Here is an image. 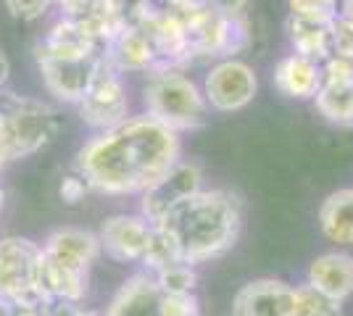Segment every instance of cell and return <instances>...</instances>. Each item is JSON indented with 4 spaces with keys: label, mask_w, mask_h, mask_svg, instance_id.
<instances>
[{
    "label": "cell",
    "mask_w": 353,
    "mask_h": 316,
    "mask_svg": "<svg viewBox=\"0 0 353 316\" xmlns=\"http://www.w3.org/2000/svg\"><path fill=\"white\" fill-rule=\"evenodd\" d=\"M179 135L143 114L90 137L74 169L98 193L132 196L156 187L179 164Z\"/></svg>",
    "instance_id": "6da1fadb"
},
{
    "label": "cell",
    "mask_w": 353,
    "mask_h": 316,
    "mask_svg": "<svg viewBox=\"0 0 353 316\" xmlns=\"http://www.w3.org/2000/svg\"><path fill=\"white\" fill-rule=\"evenodd\" d=\"M240 198L230 190H198L153 222L159 240L176 264H203L232 248L240 232Z\"/></svg>",
    "instance_id": "7a4b0ae2"
},
{
    "label": "cell",
    "mask_w": 353,
    "mask_h": 316,
    "mask_svg": "<svg viewBox=\"0 0 353 316\" xmlns=\"http://www.w3.org/2000/svg\"><path fill=\"white\" fill-rule=\"evenodd\" d=\"M101 253V240L88 229H59L43 245L40 287L48 301L77 303L88 290V271Z\"/></svg>",
    "instance_id": "3957f363"
},
{
    "label": "cell",
    "mask_w": 353,
    "mask_h": 316,
    "mask_svg": "<svg viewBox=\"0 0 353 316\" xmlns=\"http://www.w3.org/2000/svg\"><path fill=\"white\" fill-rule=\"evenodd\" d=\"M56 129V111L48 103L0 92V169L45 148Z\"/></svg>",
    "instance_id": "277c9868"
},
{
    "label": "cell",
    "mask_w": 353,
    "mask_h": 316,
    "mask_svg": "<svg viewBox=\"0 0 353 316\" xmlns=\"http://www.w3.org/2000/svg\"><path fill=\"white\" fill-rule=\"evenodd\" d=\"M143 103L148 116L172 132L201 127L208 114L203 90H198L190 76L179 74L176 69H161L150 74L143 90Z\"/></svg>",
    "instance_id": "5b68a950"
},
{
    "label": "cell",
    "mask_w": 353,
    "mask_h": 316,
    "mask_svg": "<svg viewBox=\"0 0 353 316\" xmlns=\"http://www.w3.org/2000/svg\"><path fill=\"white\" fill-rule=\"evenodd\" d=\"M43 248L27 238L0 240V298L16 306H45L40 287Z\"/></svg>",
    "instance_id": "8992f818"
},
{
    "label": "cell",
    "mask_w": 353,
    "mask_h": 316,
    "mask_svg": "<svg viewBox=\"0 0 353 316\" xmlns=\"http://www.w3.org/2000/svg\"><path fill=\"white\" fill-rule=\"evenodd\" d=\"M77 108H79L82 121L101 129V132L127 119V108H130L127 90L121 85L119 69L105 56H101V61H98L92 82H90L85 98L77 103Z\"/></svg>",
    "instance_id": "52a82bcc"
},
{
    "label": "cell",
    "mask_w": 353,
    "mask_h": 316,
    "mask_svg": "<svg viewBox=\"0 0 353 316\" xmlns=\"http://www.w3.org/2000/svg\"><path fill=\"white\" fill-rule=\"evenodd\" d=\"M103 53H85V56H69V53H53L45 48H34V59L40 66V74L50 95H56L66 103H79L88 92L95 66Z\"/></svg>",
    "instance_id": "ba28073f"
},
{
    "label": "cell",
    "mask_w": 353,
    "mask_h": 316,
    "mask_svg": "<svg viewBox=\"0 0 353 316\" xmlns=\"http://www.w3.org/2000/svg\"><path fill=\"white\" fill-rule=\"evenodd\" d=\"M259 90V79L248 63L227 59L216 63L203 79V98L216 111H240L253 101Z\"/></svg>",
    "instance_id": "9c48e42d"
},
{
    "label": "cell",
    "mask_w": 353,
    "mask_h": 316,
    "mask_svg": "<svg viewBox=\"0 0 353 316\" xmlns=\"http://www.w3.org/2000/svg\"><path fill=\"white\" fill-rule=\"evenodd\" d=\"M98 240L101 251H105L111 258L143 264L153 242V224L145 216H111L101 227Z\"/></svg>",
    "instance_id": "30bf717a"
},
{
    "label": "cell",
    "mask_w": 353,
    "mask_h": 316,
    "mask_svg": "<svg viewBox=\"0 0 353 316\" xmlns=\"http://www.w3.org/2000/svg\"><path fill=\"white\" fill-rule=\"evenodd\" d=\"M232 316H295V287L280 280H256L235 295Z\"/></svg>",
    "instance_id": "8fae6325"
},
{
    "label": "cell",
    "mask_w": 353,
    "mask_h": 316,
    "mask_svg": "<svg viewBox=\"0 0 353 316\" xmlns=\"http://www.w3.org/2000/svg\"><path fill=\"white\" fill-rule=\"evenodd\" d=\"M201 190V169L195 164H179L163 177L156 187L143 193V216L153 224L166 209H172L182 198Z\"/></svg>",
    "instance_id": "7c38bea8"
},
{
    "label": "cell",
    "mask_w": 353,
    "mask_h": 316,
    "mask_svg": "<svg viewBox=\"0 0 353 316\" xmlns=\"http://www.w3.org/2000/svg\"><path fill=\"white\" fill-rule=\"evenodd\" d=\"M163 290L159 287L156 277L145 274H134L127 285L119 290L114 298L108 316H161Z\"/></svg>",
    "instance_id": "4fadbf2b"
},
{
    "label": "cell",
    "mask_w": 353,
    "mask_h": 316,
    "mask_svg": "<svg viewBox=\"0 0 353 316\" xmlns=\"http://www.w3.org/2000/svg\"><path fill=\"white\" fill-rule=\"evenodd\" d=\"M274 82L282 95L295 101H314L322 87V63L303 59L298 53H290L277 63Z\"/></svg>",
    "instance_id": "5bb4252c"
},
{
    "label": "cell",
    "mask_w": 353,
    "mask_h": 316,
    "mask_svg": "<svg viewBox=\"0 0 353 316\" xmlns=\"http://www.w3.org/2000/svg\"><path fill=\"white\" fill-rule=\"evenodd\" d=\"M105 59L119 72H148V69H156L159 63L156 50L143 30H119L108 43Z\"/></svg>",
    "instance_id": "9a60e30c"
},
{
    "label": "cell",
    "mask_w": 353,
    "mask_h": 316,
    "mask_svg": "<svg viewBox=\"0 0 353 316\" xmlns=\"http://www.w3.org/2000/svg\"><path fill=\"white\" fill-rule=\"evenodd\" d=\"M309 285L335 301L348 298L353 293V258L345 253H324L314 258L309 269Z\"/></svg>",
    "instance_id": "2e32d148"
},
{
    "label": "cell",
    "mask_w": 353,
    "mask_h": 316,
    "mask_svg": "<svg viewBox=\"0 0 353 316\" xmlns=\"http://www.w3.org/2000/svg\"><path fill=\"white\" fill-rule=\"evenodd\" d=\"M330 27L332 21L306 19V16H288V37L298 56L324 63L330 59Z\"/></svg>",
    "instance_id": "e0dca14e"
},
{
    "label": "cell",
    "mask_w": 353,
    "mask_h": 316,
    "mask_svg": "<svg viewBox=\"0 0 353 316\" xmlns=\"http://www.w3.org/2000/svg\"><path fill=\"white\" fill-rule=\"evenodd\" d=\"M319 224L332 242L353 245V187L338 190L324 200L319 209Z\"/></svg>",
    "instance_id": "ac0fdd59"
},
{
    "label": "cell",
    "mask_w": 353,
    "mask_h": 316,
    "mask_svg": "<svg viewBox=\"0 0 353 316\" xmlns=\"http://www.w3.org/2000/svg\"><path fill=\"white\" fill-rule=\"evenodd\" d=\"M316 111L330 124L351 127L353 124V82H322L314 98Z\"/></svg>",
    "instance_id": "d6986e66"
},
{
    "label": "cell",
    "mask_w": 353,
    "mask_h": 316,
    "mask_svg": "<svg viewBox=\"0 0 353 316\" xmlns=\"http://www.w3.org/2000/svg\"><path fill=\"white\" fill-rule=\"evenodd\" d=\"M295 316H343L340 301L324 295L314 285L295 287Z\"/></svg>",
    "instance_id": "ffe728a7"
},
{
    "label": "cell",
    "mask_w": 353,
    "mask_h": 316,
    "mask_svg": "<svg viewBox=\"0 0 353 316\" xmlns=\"http://www.w3.org/2000/svg\"><path fill=\"white\" fill-rule=\"evenodd\" d=\"M153 277H156L159 287L169 295H188L195 287V271L188 264H169L163 269L153 271Z\"/></svg>",
    "instance_id": "44dd1931"
},
{
    "label": "cell",
    "mask_w": 353,
    "mask_h": 316,
    "mask_svg": "<svg viewBox=\"0 0 353 316\" xmlns=\"http://www.w3.org/2000/svg\"><path fill=\"white\" fill-rule=\"evenodd\" d=\"M290 14L319 19V21H335L340 14V0H290Z\"/></svg>",
    "instance_id": "7402d4cb"
},
{
    "label": "cell",
    "mask_w": 353,
    "mask_h": 316,
    "mask_svg": "<svg viewBox=\"0 0 353 316\" xmlns=\"http://www.w3.org/2000/svg\"><path fill=\"white\" fill-rule=\"evenodd\" d=\"M330 53L353 61V27L340 16L330 27Z\"/></svg>",
    "instance_id": "603a6c76"
},
{
    "label": "cell",
    "mask_w": 353,
    "mask_h": 316,
    "mask_svg": "<svg viewBox=\"0 0 353 316\" xmlns=\"http://www.w3.org/2000/svg\"><path fill=\"white\" fill-rule=\"evenodd\" d=\"M56 0H6V8L14 19H21V21H37L43 19L50 6Z\"/></svg>",
    "instance_id": "cb8c5ba5"
},
{
    "label": "cell",
    "mask_w": 353,
    "mask_h": 316,
    "mask_svg": "<svg viewBox=\"0 0 353 316\" xmlns=\"http://www.w3.org/2000/svg\"><path fill=\"white\" fill-rule=\"evenodd\" d=\"M161 316H201L195 295L192 293H188V295H169V293H163Z\"/></svg>",
    "instance_id": "d4e9b609"
},
{
    "label": "cell",
    "mask_w": 353,
    "mask_h": 316,
    "mask_svg": "<svg viewBox=\"0 0 353 316\" xmlns=\"http://www.w3.org/2000/svg\"><path fill=\"white\" fill-rule=\"evenodd\" d=\"M322 82H353V61L330 56L322 63Z\"/></svg>",
    "instance_id": "484cf974"
},
{
    "label": "cell",
    "mask_w": 353,
    "mask_h": 316,
    "mask_svg": "<svg viewBox=\"0 0 353 316\" xmlns=\"http://www.w3.org/2000/svg\"><path fill=\"white\" fill-rule=\"evenodd\" d=\"M90 187L85 185V180L79 177V174H72V177H63V182H61V198L66 200V203H79L82 198H85V193H88Z\"/></svg>",
    "instance_id": "4316f807"
},
{
    "label": "cell",
    "mask_w": 353,
    "mask_h": 316,
    "mask_svg": "<svg viewBox=\"0 0 353 316\" xmlns=\"http://www.w3.org/2000/svg\"><path fill=\"white\" fill-rule=\"evenodd\" d=\"M206 6L224 19H243L245 8H248V0H206Z\"/></svg>",
    "instance_id": "83f0119b"
},
{
    "label": "cell",
    "mask_w": 353,
    "mask_h": 316,
    "mask_svg": "<svg viewBox=\"0 0 353 316\" xmlns=\"http://www.w3.org/2000/svg\"><path fill=\"white\" fill-rule=\"evenodd\" d=\"M8 74H11V63L6 59V53L0 50V92H3V85L8 82Z\"/></svg>",
    "instance_id": "f1b7e54d"
},
{
    "label": "cell",
    "mask_w": 353,
    "mask_h": 316,
    "mask_svg": "<svg viewBox=\"0 0 353 316\" xmlns=\"http://www.w3.org/2000/svg\"><path fill=\"white\" fill-rule=\"evenodd\" d=\"M338 16H340V19H345V21H348V24L353 27V3H348V6H343Z\"/></svg>",
    "instance_id": "f546056e"
},
{
    "label": "cell",
    "mask_w": 353,
    "mask_h": 316,
    "mask_svg": "<svg viewBox=\"0 0 353 316\" xmlns=\"http://www.w3.org/2000/svg\"><path fill=\"white\" fill-rule=\"evenodd\" d=\"M0 316H14V303H8L6 298H0Z\"/></svg>",
    "instance_id": "4dcf8cb0"
},
{
    "label": "cell",
    "mask_w": 353,
    "mask_h": 316,
    "mask_svg": "<svg viewBox=\"0 0 353 316\" xmlns=\"http://www.w3.org/2000/svg\"><path fill=\"white\" fill-rule=\"evenodd\" d=\"M348 3H353V0H340V8H343V6H348Z\"/></svg>",
    "instance_id": "1f68e13d"
},
{
    "label": "cell",
    "mask_w": 353,
    "mask_h": 316,
    "mask_svg": "<svg viewBox=\"0 0 353 316\" xmlns=\"http://www.w3.org/2000/svg\"><path fill=\"white\" fill-rule=\"evenodd\" d=\"M0 209H3V187H0Z\"/></svg>",
    "instance_id": "d6a6232c"
}]
</instances>
